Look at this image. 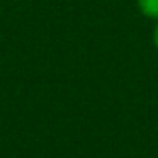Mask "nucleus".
<instances>
[{
  "mask_svg": "<svg viewBox=\"0 0 158 158\" xmlns=\"http://www.w3.org/2000/svg\"><path fill=\"white\" fill-rule=\"evenodd\" d=\"M153 44H155V48L158 49V21L153 27Z\"/></svg>",
  "mask_w": 158,
  "mask_h": 158,
  "instance_id": "obj_2",
  "label": "nucleus"
},
{
  "mask_svg": "<svg viewBox=\"0 0 158 158\" xmlns=\"http://www.w3.org/2000/svg\"><path fill=\"white\" fill-rule=\"evenodd\" d=\"M136 5L143 15L158 21V0H136Z\"/></svg>",
  "mask_w": 158,
  "mask_h": 158,
  "instance_id": "obj_1",
  "label": "nucleus"
}]
</instances>
